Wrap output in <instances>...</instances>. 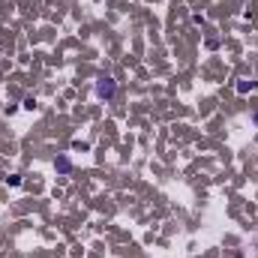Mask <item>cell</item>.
Instances as JSON below:
<instances>
[{
	"instance_id": "obj_1",
	"label": "cell",
	"mask_w": 258,
	"mask_h": 258,
	"mask_svg": "<svg viewBox=\"0 0 258 258\" xmlns=\"http://www.w3.org/2000/svg\"><path fill=\"white\" fill-rule=\"evenodd\" d=\"M114 90H117V84H114L111 78H99V84H96V93H99L102 99H111V96H114Z\"/></svg>"
}]
</instances>
